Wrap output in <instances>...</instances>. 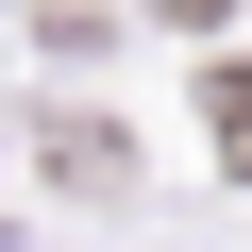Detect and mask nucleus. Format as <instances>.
Masks as SVG:
<instances>
[{
	"label": "nucleus",
	"mask_w": 252,
	"mask_h": 252,
	"mask_svg": "<svg viewBox=\"0 0 252 252\" xmlns=\"http://www.w3.org/2000/svg\"><path fill=\"white\" fill-rule=\"evenodd\" d=\"M219 152H235V168H252V67H235V84H219Z\"/></svg>",
	"instance_id": "1"
},
{
	"label": "nucleus",
	"mask_w": 252,
	"mask_h": 252,
	"mask_svg": "<svg viewBox=\"0 0 252 252\" xmlns=\"http://www.w3.org/2000/svg\"><path fill=\"white\" fill-rule=\"evenodd\" d=\"M168 17H185V34H202V17H235V0H168Z\"/></svg>",
	"instance_id": "2"
}]
</instances>
